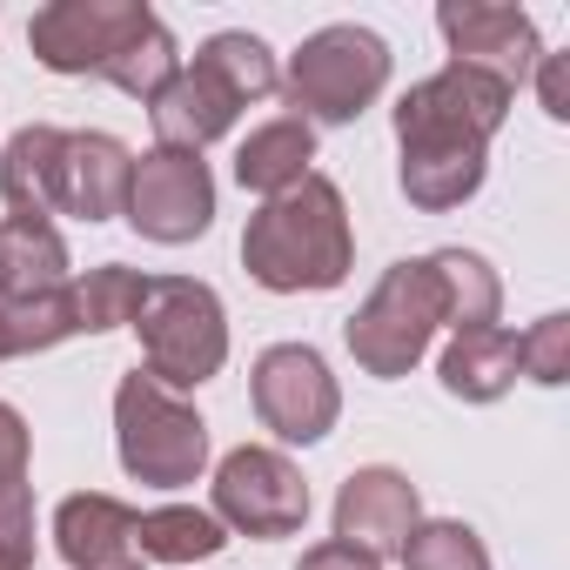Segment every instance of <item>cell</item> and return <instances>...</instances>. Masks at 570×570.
Listing matches in <instances>:
<instances>
[{"label":"cell","instance_id":"obj_14","mask_svg":"<svg viewBox=\"0 0 570 570\" xmlns=\"http://www.w3.org/2000/svg\"><path fill=\"white\" fill-rule=\"evenodd\" d=\"M55 550L75 570H141V543H135V510L121 497L81 490L55 510Z\"/></svg>","mask_w":570,"mask_h":570},{"label":"cell","instance_id":"obj_33","mask_svg":"<svg viewBox=\"0 0 570 570\" xmlns=\"http://www.w3.org/2000/svg\"><path fill=\"white\" fill-rule=\"evenodd\" d=\"M14 356V343H8V316H0V363H8Z\"/></svg>","mask_w":570,"mask_h":570},{"label":"cell","instance_id":"obj_24","mask_svg":"<svg viewBox=\"0 0 570 570\" xmlns=\"http://www.w3.org/2000/svg\"><path fill=\"white\" fill-rule=\"evenodd\" d=\"M195 61H202L208 75H222V81H228V88L242 95V108L282 88V75H275V55H268V48H262L255 35H215V41H208V48H202Z\"/></svg>","mask_w":570,"mask_h":570},{"label":"cell","instance_id":"obj_30","mask_svg":"<svg viewBox=\"0 0 570 570\" xmlns=\"http://www.w3.org/2000/svg\"><path fill=\"white\" fill-rule=\"evenodd\" d=\"M537 95H543V115L550 121H570V61L563 55H537Z\"/></svg>","mask_w":570,"mask_h":570},{"label":"cell","instance_id":"obj_25","mask_svg":"<svg viewBox=\"0 0 570 570\" xmlns=\"http://www.w3.org/2000/svg\"><path fill=\"white\" fill-rule=\"evenodd\" d=\"M403 570H490V550L470 523L436 517V523H416L403 537Z\"/></svg>","mask_w":570,"mask_h":570},{"label":"cell","instance_id":"obj_17","mask_svg":"<svg viewBox=\"0 0 570 570\" xmlns=\"http://www.w3.org/2000/svg\"><path fill=\"white\" fill-rule=\"evenodd\" d=\"M309 161H316V128L303 115H282V121L248 128V141L235 148V181L255 188L262 202H275L309 175Z\"/></svg>","mask_w":570,"mask_h":570},{"label":"cell","instance_id":"obj_18","mask_svg":"<svg viewBox=\"0 0 570 570\" xmlns=\"http://www.w3.org/2000/svg\"><path fill=\"white\" fill-rule=\"evenodd\" d=\"M68 289V242L55 222H0V303H35Z\"/></svg>","mask_w":570,"mask_h":570},{"label":"cell","instance_id":"obj_5","mask_svg":"<svg viewBox=\"0 0 570 570\" xmlns=\"http://www.w3.org/2000/svg\"><path fill=\"white\" fill-rule=\"evenodd\" d=\"M282 88H289V101H296L303 121L343 128V121H356L390 88V48H383V35H370L356 21H336V28H323V35L303 41V55L289 61Z\"/></svg>","mask_w":570,"mask_h":570},{"label":"cell","instance_id":"obj_9","mask_svg":"<svg viewBox=\"0 0 570 570\" xmlns=\"http://www.w3.org/2000/svg\"><path fill=\"white\" fill-rule=\"evenodd\" d=\"M141 0H55L28 21V48L55 75H108V61L148 28Z\"/></svg>","mask_w":570,"mask_h":570},{"label":"cell","instance_id":"obj_28","mask_svg":"<svg viewBox=\"0 0 570 570\" xmlns=\"http://www.w3.org/2000/svg\"><path fill=\"white\" fill-rule=\"evenodd\" d=\"M0 543L35 563V490H28V483H8V490H0Z\"/></svg>","mask_w":570,"mask_h":570},{"label":"cell","instance_id":"obj_1","mask_svg":"<svg viewBox=\"0 0 570 570\" xmlns=\"http://www.w3.org/2000/svg\"><path fill=\"white\" fill-rule=\"evenodd\" d=\"M510 115V88L483 68H436L396 101V141H403V195L430 215L463 208L483 188L490 135Z\"/></svg>","mask_w":570,"mask_h":570},{"label":"cell","instance_id":"obj_21","mask_svg":"<svg viewBox=\"0 0 570 570\" xmlns=\"http://www.w3.org/2000/svg\"><path fill=\"white\" fill-rule=\"evenodd\" d=\"M135 543H141V563H202V557H215L228 537H222V523H215L208 510H195V503H161V510L135 517Z\"/></svg>","mask_w":570,"mask_h":570},{"label":"cell","instance_id":"obj_26","mask_svg":"<svg viewBox=\"0 0 570 570\" xmlns=\"http://www.w3.org/2000/svg\"><path fill=\"white\" fill-rule=\"evenodd\" d=\"M0 316H8V343H14V356H41V350L81 336V330H75V303H68V289L35 296V303H0Z\"/></svg>","mask_w":570,"mask_h":570},{"label":"cell","instance_id":"obj_29","mask_svg":"<svg viewBox=\"0 0 570 570\" xmlns=\"http://www.w3.org/2000/svg\"><path fill=\"white\" fill-rule=\"evenodd\" d=\"M28 483V423L14 403H0V490Z\"/></svg>","mask_w":570,"mask_h":570},{"label":"cell","instance_id":"obj_2","mask_svg":"<svg viewBox=\"0 0 570 570\" xmlns=\"http://www.w3.org/2000/svg\"><path fill=\"white\" fill-rule=\"evenodd\" d=\"M242 262L262 289L303 296V289H336L356 262L350 242V208L330 175H303L289 195H275L248 215L242 228Z\"/></svg>","mask_w":570,"mask_h":570},{"label":"cell","instance_id":"obj_23","mask_svg":"<svg viewBox=\"0 0 570 570\" xmlns=\"http://www.w3.org/2000/svg\"><path fill=\"white\" fill-rule=\"evenodd\" d=\"M175 75H181L175 41H168V28H161V21H148V28H141V35L108 61V75H101V81H115V88H121V95H135V101H155Z\"/></svg>","mask_w":570,"mask_h":570},{"label":"cell","instance_id":"obj_8","mask_svg":"<svg viewBox=\"0 0 570 570\" xmlns=\"http://www.w3.org/2000/svg\"><path fill=\"white\" fill-rule=\"evenodd\" d=\"M248 396H255L262 430H275L282 443H323L336 430V416H343V390H336L330 363L309 343L262 350L255 376H248Z\"/></svg>","mask_w":570,"mask_h":570},{"label":"cell","instance_id":"obj_6","mask_svg":"<svg viewBox=\"0 0 570 570\" xmlns=\"http://www.w3.org/2000/svg\"><path fill=\"white\" fill-rule=\"evenodd\" d=\"M436 330H443V289H436L430 262H396V268H383L370 303L350 316V356L390 383L423 363Z\"/></svg>","mask_w":570,"mask_h":570},{"label":"cell","instance_id":"obj_19","mask_svg":"<svg viewBox=\"0 0 570 570\" xmlns=\"http://www.w3.org/2000/svg\"><path fill=\"white\" fill-rule=\"evenodd\" d=\"M436 376H443V390L463 396V403H497V396H510V383L523 376L517 336L497 330V323H490V330H470V336H456V343L443 350Z\"/></svg>","mask_w":570,"mask_h":570},{"label":"cell","instance_id":"obj_7","mask_svg":"<svg viewBox=\"0 0 570 570\" xmlns=\"http://www.w3.org/2000/svg\"><path fill=\"white\" fill-rule=\"evenodd\" d=\"M208 517L242 530V537H296L303 517H309V483L282 450L242 443L215 470V510Z\"/></svg>","mask_w":570,"mask_h":570},{"label":"cell","instance_id":"obj_16","mask_svg":"<svg viewBox=\"0 0 570 570\" xmlns=\"http://www.w3.org/2000/svg\"><path fill=\"white\" fill-rule=\"evenodd\" d=\"M61 155L68 128H21L0 155V195H8L14 222H55L61 215Z\"/></svg>","mask_w":570,"mask_h":570},{"label":"cell","instance_id":"obj_31","mask_svg":"<svg viewBox=\"0 0 570 570\" xmlns=\"http://www.w3.org/2000/svg\"><path fill=\"white\" fill-rule=\"evenodd\" d=\"M296 570H383V557H370V550H356V543L330 537V543L303 550V563H296Z\"/></svg>","mask_w":570,"mask_h":570},{"label":"cell","instance_id":"obj_20","mask_svg":"<svg viewBox=\"0 0 570 570\" xmlns=\"http://www.w3.org/2000/svg\"><path fill=\"white\" fill-rule=\"evenodd\" d=\"M423 262H430L436 289H443V323H450L456 336L497 323V309H503V282H497V268H490L476 248H436V255H423Z\"/></svg>","mask_w":570,"mask_h":570},{"label":"cell","instance_id":"obj_3","mask_svg":"<svg viewBox=\"0 0 570 570\" xmlns=\"http://www.w3.org/2000/svg\"><path fill=\"white\" fill-rule=\"evenodd\" d=\"M128 330L141 336V376H155L175 396L195 390V383H208L228 363V323H222V303H215L208 282L148 275Z\"/></svg>","mask_w":570,"mask_h":570},{"label":"cell","instance_id":"obj_27","mask_svg":"<svg viewBox=\"0 0 570 570\" xmlns=\"http://www.w3.org/2000/svg\"><path fill=\"white\" fill-rule=\"evenodd\" d=\"M517 363H523L530 383H563L570 376V316H543L537 330H523Z\"/></svg>","mask_w":570,"mask_h":570},{"label":"cell","instance_id":"obj_12","mask_svg":"<svg viewBox=\"0 0 570 570\" xmlns=\"http://www.w3.org/2000/svg\"><path fill=\"white\" fill-rule=\"evenodd\" d=\"M423 523V497L403 470H356L343 490H336V537L383 557V550H403V537Z\"/></svg>","mask_w":570,"mask_h":570},{"label":"cell","instance_id":"obj_32","mask_svg":"<svg viewBox=\"0 0 570 570\" xmlns=\"http://www.w3.org/2000/svg\"><path fill=\"white\" fill-rule=\"evenodd\" d=\"M0 570H28V557H14L8 543H0Z\"/></svg>","mask_w":570,"mask_h":570},{"label":"cell","instance_id":"obj_13","mask_svg":"<svg viewBox=\"0 0 570 570\" xmlns=\"http://www.w3.org/2000/svg\"><path fill=\"white\" fill-rule=\"evenodd\" d=\"M235 115H242V95H235L222 75H208L202 61H195V68H181V75L148 101L155 141H161V148H181V155H202L215 135H228V128H235Z\"/></svg>","mask_w":570,"mask_h":570},{"label":"cell","instance_id":"obj_4","mask_svg":"<svg viewBox=\"0 0 570 570\" xmlns=\"http://www.w3.org/2000/svg\"><path fill=\"white\" fill-rule=\"evenodd\" d=\"M115 450H121V470L135 483L181 490L208 463V423L195 416V403H181L175 390H161L155 376L135 370L115 390Z\"/></svg>","mask_w":570,"mask_h":570},{"label":"cell","instance_id":"obj_11","mask_svg":"<svg viewBox=\"0 0 570 570\" xmlns=\"http://www.w3.org/2000/svg\"><path fill=\"white\" fill-rule=\"evenodd\" d=\"M436 28L450 41V61L497 75L510 95H517V81H530V68L543 55L537 21L523 8H503V0H450V8H436Z\"/></svg>","mask_w":570,"mask_h":570},{"label":"cell","instance_id":"obj_15","mask_svg":"<svg viewBox=\"0 0 570 570\" xmlns=\"http://www.w3.org/2000/svg\"><path fill=\"white\" fill-rule=\"evenodd\" d=\"M128 175H135V155L115 135H68V155H61V215H81V222L121 215L128 208Z\"/></svg>","mask_w":570,"mask_h":570},{"label":"cell","instance_id":"obj_10","mask_svg":"<svg viewBox=\"0 0 570 570\" xmlns=\"http://www.w3.org/2000/svg\"><path fill=\"white\" fill-rule=\"evenodd\" d=\"M148 242H195L208 235L215 222V181H208V161L202 155H181V148H155L135 161L128 175V208H121Z\"/></svg>","mask_w":570,"mask_h":570},{"label":"cell","instance_id":"obj_22","mask_svg":"<svg viewBox=\"0 0 570 570\" xmlns=\"http://www.w3.org/2000/svg\"><path fill=\"white\" fill-rule=\"evenodd\" d=\"M141 282L135 268L108 262V268H88L81 282H68V303H75V330L81 336H101V330H128L135 323V303H141Z\"/></svg>","mask_w":570,"mask_h":570}]
</instances>
